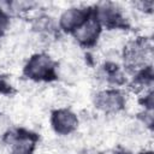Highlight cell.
Wrapping results in <instances>:
<instances>
[{
  "label": "cell",
  "mask_w": 154,
  "mask_h": 154,
  "mask_svg": "<svg viewBox=\"0 0 154 154\" xmlns=\"http://www.w3.org/2000/svg\"><path fill=\"white\" fill-rule=\"evenodd\" d=\"M99 32V24L94 19H89L76 29V37L83 43H90L94 41Z\"/></svg>",
  "instance_id": "cell-4"
},
{
  "label": "cell",
  "mask_w": 154,
  "mask_h": 154,
  "mask_svg": "<svg viewBox=\"0 0 154 154\" xmlns=\"http://www.w3.org/2000/svg\"><path fill=\"white\" fill-rule=\"evenodd\" d=\"M6 25H7V18H6V16L0 11V34L4 32Z\"/></svg>",
  "instance_id": "cell-9"
},
{
  "label": "cell",
  "mask_w": 154,
  "mask_h": 154,
  "mask_svg": "<svg viewBox=\"0 0 154 154\" xmlns=\"http://www.w3.org/2000/svg\"><path fill=\"white\" fill-rule=\"evenodd\" d=\"M7 128H8V122H7V119H6L5 117L0 116V135H2V134L7 130Z\"/></svg>",
  "instance_id": "cell-8"
},
{
  "label": "cell",
  "mask_w": 154,
  "mask_h": 154,
  "mask_svg": "<svg viewBox=\"0 0 154 154\" xmlns=\"http://www.w3.org/2000/svg\"><path fill=\"white\" fill-rule=\"evenodd\" d=\"M32 141L29 138H19L12 149V154H30L32 149Z\"/></svg>",
  "instance_id": "cell-7"
},
{
  "label": "cell",
  "mask_w": 154,
  "mask_h": 154,
  "mask_svg": "<svg viewBox=\"0 0 154 154\" xmlns=\"http://www.w3.org/2000/svg\"><path fill=\"white\" fill-rule=\"evenodd\" d=\"M53 125L55 128V130L60 134H67L71 132L76 125H77V119L75 117L73 113L69 112V111H59L54 114L53 117Z\"/></svg>",
  "instance_id": "cell-2"
},
{
  "label": "cell",
  "mask_w": 154,
  "mask_h": 154,
  "mask_svg": "<svg viewBox=\"0 0 154 154\" xmlns=\"http://www.w3.org/2000/svg\"><path fill=\"white\" fill-rule=\"evenodd\" d=\"M96 103L100 108L105 111H116L122 107L123 99L117 91H106L99 95Z\"/></svg>",
  "instance_id": "cell-5"
},
{
  "label": "cell",
  "mask_w": 154,
  "mask_h": 154,
  "mask_svg": "<svg viewBox=\"0 0 154 154\" xmlns=\"http://www.w3.org/2000/svg\"><path fill=\"white\" fill-rule=\"evenodd\" d=\"M148 52L149 51L143 42H132L128 47L126 59L132 65H141V64L146 63Z\"/></svg>",
  "instance_id": "cell-3"
},
{
  "label": "cell",
  "mask_w": 154,
  "mask_h": 154,
  "mask_svg": "<svg viewBox=\"0 0 154 154\" xmlns=\"http://www.w3.org/2000/svg\"><path fill=\"white\" fill-rule=\"evenodd\" d=\"M84 23V12L77 8L67 10L61 16V25L66 30L77 29Z\"/></svg>",
  "instance_id": "cell-6"
},
{
  "label": "cell",
  "mask_w": 154,
  "mask_h": 154,
  "mask_svg": "<svg viewBox=\"0 0 154 154\" xmlns=\"http://www.w3.org/2000/svg\"><path fill=\"white\" fill-rule=\"evenodd\" d=\"M52 71L53 64L46 55L34 57L26 66V73L32 78H47V76L52 75Z\"/></svg>",
  "instance_id": "cell-1"
}]
</instances>
